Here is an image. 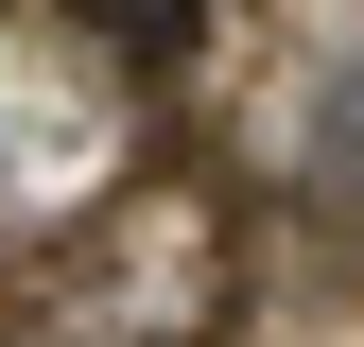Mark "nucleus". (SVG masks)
<instances>
[{"label": "nucleus", "instance_id": "f257e3e1", "mask_svg": "<svg viewBox=\"0 0 364 347\" xmlns=\"http://www.w3.org/2000/svg\"><path fill=\"white\" fill-rule=\"evenodd\" d=\"M208 330H225V208L208 191H105L0 295V347H208Z\"/></svg>", "mask_w": 364, "mask_h": 347}, {"label": "nucleus", "instance_id": "f03ea898", "mask_svg": "<svg viewBox=\"0 0 364 347\" xmlns=\"http://www.w3.org/2000/svg\"><path fill=\"white\" fill-rule=\"evenodd\" d=\"M53 18H87V35H139V53H156V35L191 18V0H53Z\"/></svg>", "mask_w": 364, "mask_h": 347}]
</instances>
